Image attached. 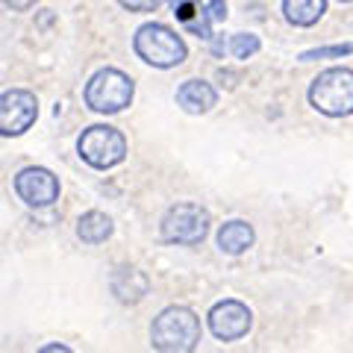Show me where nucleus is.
<instances>
[{
  "label": "nucleus",
  "instance_id": "nucleus-1",
  "mask_svg": "<svg viewBox=\"0 0 353 353\" xmlns=\"http://www.w3.org/2000/svg\"><path fill=\"white\" fill-rule=\"evenodd\" d=\"M132 50L145 65H153V68L162 71L176 68L189 57V48H185L180 32H174L168 24H159V21H150V24H141L136 30Z\"/></svg>",
  "mask_w": 353,
  "mask_h": 353
},
{
  "label": "nucleus",
  "instance_id": "nucleus-2",
  "mask_svg": "<svg viewBox=\"0 0 353 353\" xmlns=\"http://www.w3.org/2000/svg\"><path fill=\"white\" fill-rule=\"evenodd\" d=\"M201 341V318L189 306H168L153 318L150 345L165 353H185L194 350Z\"/></svg>",
  "mask_w": 353,
  "mask_h": 353
},
{
  "label": "nucleus",
  "instance_id": "nucleus-3",
  "mask_svg": "<svg viewBox=\"0 0 353 353\" xmlns=\"http://www.w3.org/2000/svg\"><path fill=\"white\" fill-rule=\"evenodd\" d=\"M309 106L327 118L353 115V71L327 68L309 85Z\"/></svg>",
  "mask_w": 353,
  "mask_h": 353
},
{
  "label": "nucleus",
  "instance_id": "nucleus-4",
  "mask_svg": "<svg viewBox=\"0 0 353 353\" xmlns=\"http://www.w3.org/2000/svg\"><path fill=\"white\" fill-rule=\"evenodd\" d=\"M136 97V83L118 68H101L85 83V106L97 115H118Z\"/></svg>",
  "mask_w": 353,
  "mask_h": 353
},
{
  "label": "nucleus",
  "instance_id": "nucleus-5",
  "mask_svg": "<svg viewBox=\"0 0 353 353\" xmlns=\"http://www.w3.org/2000/svg\"><path fill=\"white\" fill-rule=\"evenodd\" d=\"M77 153L94 171H109L127 159V139L124 132L109 124H92L77 139Z\"/></svg>",
  "mask_w": 353,
  "mask_h": 353
},
{
  "label": "nucleus",
  "instance_id": "nucleus-6",
  "mask_svg": "<svg viewBox=\"0 0 353 353\" xmlns=\"http://www.w3.org/2000/svg\"><path fill=\"white\" fill-rule=\"evenodd\" d=\"M209 212L197 203H176L165 212L162 224H159V233L168 245H185V248H194L209 236Z\"/></svg>",
  "mask_w": 353,
  "mask_h": 353
},
{
  "label": "nucleus",
  "instance_id": "nucleus-7",
  "mask_svg": "<svg viewBox=\"0 0 353 353\" xmlns=\"http://www.w3.org/2000/svg\"><path fill=\"white\" fill-rule=\"evenodd\" d=\"M39 118V101L27 88H9L0 94V136L15 139L36 124Z\"/></svg>",
  "mask_w": 353,
  "mask_h": 353
},
{
  "label": "nucleus",
  "instance_id": "nucleus-8",
  "mask_svg": "<svg viewBox=\"0 0 353 353\" xmlns=\"http://www.w3.org/2000/svg\"><path fill=\"white\" fill-rule=\"evenodd\" d=\"M15 194L30 209H48L59 201V176L41 165L21 168L15 176Z\"/></svg>",
  "mask_w": 353,
  "mask_h": 353
},
{
  "label": "nucleus",
  "instance_id": "nucleus-9",
  "mask_svg": "<svg viewBox=\"0 0 353 353\" xmlns=\"http://www.w3.org/2000/svg\"><path fill=\"white\" fill-rule=\"evenodd\" d=\"M206 321H209V333H212L218 341H239L250 333L253 312L241 301L227 297V301H218L212 309H209Z\"/></svg>",
  "mask_w": 353,
  "mask_h": 353
},
{
  "label": "nucleus",
  "instance_id": "nucleus-10",
  "mask_svg": "<svg viewBox=\"0 0 353 353\" xmlns=\"http://www.w3.org/2000/svg\"><path fill=\"white\" fill-rule=\"evenodd\" d=\"M218 103V92L206 80H185L176 88V106L189 115H206Z\"/></svg>",
  "mask_w": 353,
  "mask_h": 353
},
{
  "label": "nucleus",
  "instance_id": "nucleus-11",
  "mask_svg": "<svg viewBox=\"0 0 353 353\" xmlns=\"http://www.w3.org/2000/svg\"><path fill=\"white\" fill-rule=\"evenodd\" d=\"M174 18L180 24L194 32L197 39H212V15H209V6H203V0H171Z\"/></svg>",
  "mask_w": 353,
  "mask_h": 353
},
{
  "label": "nucleus",
  "instance_id": "nucleus-12",
  "mask_svg": "<svg viewBox=\"0 0 353 353\" xmlns=\"http://www.w3.org/2000/svg\"><path fill=\"white\" fill-rule=\"evenodd\" d=\"M218 248L221 253H230V256H241L245 250L253 248V241H256V233H253V227L248 224V221L241 218H233L227 221V224L218 227Z\"/></svg>",
  "mask_w": 353,
  "mask_h": 353
},
{
  "label": "nucleus",
  "instance_id": "nucleus-13",
  "mask_svg": "<svg viewBox=\"0 0 353 353\" xmlns=\"http://www.w3.org/2000/svg\"><path fill=\"white\" fill-rule=\"evenodd\" d=\"M327 12V0H283V18L285 24L309 30Z\"/></svg>",
  "mask_w": 353,
  "mask_h": 353
},
{
  "label": "nucleus",
  "instance_id": "nucleus-14",
  "mask_svg": "<svg viewBox=\"0 0 353 353\" xmlns=\"http://www.w3.org/2000/svg\"><path fill=\"white\" fill-rule=\"evenodd\" d=\"M112 233H115L112 218L101 212V209H92V212L80 215V221H77V239H80L83 245H103Z\"/></svg>",
  "mask_w": 353,
  "mask_h": 353
},
{
  "label": "nucleus",
  "instance_id": "nucleus-15",
  "mask_svg": "<svg viewBox=\"0 0 353 353\" xmlns=\"http://www.w3.org/2000/svg\"><path fill=\"white\" fill-rule=\"evenodd\" d=\"M150 283L139 268H121L112 277V292L121 303H139L148 294Z\"/></svg>",
  "mask_w": 353,
  "mask_h": 353
},
{
  "label": "nucleus",
  "instance_id": "nucleus-16",
  "mask_svg": "<svg viewBox=\"0 0 353 353\" xmlns=\"http://www.w3.org/2000/svg\"><path fill=\"white\" fill-rule=\"evenodd\" d=\"M259 48H262V41H259V36H253V32H236V36L230 39V53H233L236 59L256 57Z\"/></svg>",
  "mask_w": 353,
  "mask_h": 353
},
{
  "label": "nucleus",
  "instance_id": "nucleus-17",
  "mask_svg": "<svg viewBox=\"0 0 353 353\" xmlns=\"http://www.w3.org/2000/svg\"><path fill=\"white\" fill-rule=\"evenodd\" d=\"M353 53V44H330V48H312L301 53V62H312V59H341Z\"/></svg>",
  "mask_w": 353,
  "mask_h": 353
},
{
  "label": "nucleus",
  "instance_id": "nucleus-18",
  "mask_svg": "<svg viewBox=\"0 0 353 353\" xmlns=\"http://www.w3.org/2000/svg\"><path fill=\"white\" fill-rule=\"evenodd\" d=\"M127 12H136V15H148V12H157V9L165 3V0H118Z\"/></svg>",
  "mask_w": 353,
  "mask_h": 353
},
{
  "label": "nucleus",
  "instance_id": "nucleus-19",
  "mask_svg": "<svg viewBox=\"0 0 353 353\" xmlns=\"http://www.w3.org/2000/svg\"><path fill=\"white\" fill-rule=\"evenodd\" d=\"M209 15H212V21H224L227 18V0H209Z\"/></svg>",
  "mask_w": 353,
  "mask_h": 353
},
{
  "label": "nucleus",
  "instance_id": "nucleus-20",
  "mask_svg": "<svg viewBox=\"0 0 353 353\" xmlns=\"http://www.w3.org/2000/svg\"><path fill=\"white\" fill-rule=\"evenodd\" d=\"M3 3H6L9 9H12V12H30V9L36 6L39 0H3Z\"/></svg>",
  "mask_w": 353,
  "mask_h": 353
},
{
  "label": "nucleus",
  "instance_id": "nucleus-21",
  "mask_svg": "<svg viewBox=\"0 0 353 353\" xmlns=\"http://www.w3.org/2000/svg\"><path fill=\"white\" fill-rule=\"evenodd\" d=\"M57 350L68 353V345H48V347H41V353H57Z\"/></svg>",
  "mask_w": 353,
  "mask_h": 353
},
{
  "label": "nucleus",
  "instance_id": "nucleus-22",
  "mask_svg": "<svg viewBox=\"0 0 353 353\" xmlns=\"http://www.w3.org/2000/svg\"><path fill=\"white\" fill-rule=\"evenodd\" d=\"M339 3H353V0H339Z\"/></svg>",
  "mask_w": 353,
  "mask_h": 353
}]
</instances>
